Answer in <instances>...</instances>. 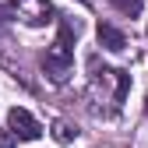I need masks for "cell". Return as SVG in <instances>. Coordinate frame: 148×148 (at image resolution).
<instances>
[{"label":"cell","mask_w":148,"mask_h":148,"mask_svg":"<svg viewBox=\"0 0 148 148\" xmlns=\"http://www.w3.org/2000/svg\"><path fill=\"white\" fill-rule=\"evenodd\" d=\"M88 99H92V106H99V102H106V109L113 113V109H120L123 106V99H127V92H131V74L127 71H116V67H99V57H92L88 60Z\"/></svg>","instance_id":"cell-1"},{"label":"cell","mask_w":148,"mask_h":148,"mask_svg":"<svg viewBox=\"0 0 148 148\" xmlns=\"http://www.w3.org/2000/svg\"><path fill=\"white\" fill-rule=\"evenodd\" d=\"M74 35H78V25L64 21L53 46L42 53V71H46V78L53 85H64L71 78V71H74Z\"/></svg>","instance_id":"cell-2"},{"label":"cell","mask_w":148,"mask_h":148,"mask_svg":"<svg viewBox=\"0 0 148 148\" xmlns=\"http://www.w3.org/2000/svg\"><path fill=\"white\" fill-rule=\"evenodd\" d=\"M11 14L21 18L25 25L39 28V25L53 21V4L49 0H11Z\"/></svg>","instance_id":"cell-3"},{"label":"cell","mask_w":148,"mask_h":148,"mask_svg":"<svg viewBox=\"0 0 148 148\" xmlns=\"http://www.w3.org/2000/svg\"><path fill=\"white\" fill-rule=\"evenodd\" d=\"M7 131H11L18 141H39V138H42L39 120H35L28 109H21V106H14L11 113H7Z\"/></svg>","instance_id":"cell-4"},{"label":"cell","mask_w":148,"mask_h":148,"mask_svg":"<svg viewBox=\"0 0 148 148\" xmlns=\"http://www.w3.org/2000/svg\"><path fill=\"white\" fill-rule=\"evenodd\" d=\"M95 35H99V46L109 49V53H123V49H127V35H123L116 25H109V21H102V25L95 28Z\"/></svg>","instance_id":"cell-5"},{"label":"cell","mask_w":148,"mask_h":148,"mask_svg":"<svg viewBox=\"0 0 148 148\" xmlns=\"http://www.w3.org/2000/svg\"><path fill=\"white\" fill-rule=\"evenodd\" d=\"M120 14H127V18H138L141 11H145V0H109Z\"/></svg>","instance_id":"cell-6"},{"label":"cell","mask_w":148,"mask_h":148,"mask_svg":"<svg viewBox=\"0 0 148 148\" xmlns=\"http://www.w3.org/2000/svg\"><path fill=\"white\" fill-rule=\"evenodd\" d=\"M53 138H57L60 145H71L74 138H78V131H74L67 120H57V123H53Z\"/></svg>","instance_id":"cell-7"},{"label":"cell","mask_w":148,"mask_h":148,"mask_svg":"<svg viewBox=\"0 0 148 148\" xmlns=\"http://www.w3.org/2000/svg\"><path fill=\"white\" fill-rule=\"evenodd\" d=\"M11 21H14V18H11V7H4V4H0V35L11 28Z\"/></svg>","instance_id":"cell-8"},{"label":"cell","mask_w":148,"mask_h":148,"mask_svg":"<svg viewBox=\"0 0 148 148\" xmlns=\"http://www.w3.org/2000/svg\"><path fill=\"white\" fill-rule=\"evenodd\" d=\"M0 148H11V138L7 134H0Z\"/></svg>","instance_id":"cell-9"},{"label":"cell","mask_w":148,"mask_h":148,"mask_svg":"<svg viewBox=\"0 0 148 148\" xmlns=\"http://www.w3.org/2000/svg\"><path fill=\"white\" fill-rule=\"evenodd\" d=\"M145 109H148V95H145Z\"/></svg>","instance_id":"cell-10"},{"label":"cell","mask_w":148,"mask_h":148,"mask_svg":"<svg viewBox=\"0 0 148 148\" xmlns=\"http://www.w3.org/2000/svg\"><path fill=\"white\" fill-rule=\"evenodd\" d=\"M81 4H88V0H81Z\"/></svg>","instance_id":"cell-11"}]
</instances>
